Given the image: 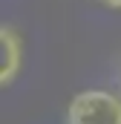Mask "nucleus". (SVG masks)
I'll return each instance as SVG.
<instances>
[{"label": "nucleus", "mask_w": 121, "mask_h": 124, "mask_svg": "<svg viewBox=\"0 0 121 124\" xmlns=\"http://www.w3.org/2000/svg\"><path fill=\"white\" fill-rule=\"evenodd\" d=\"M66 124H121V95L107 90H84L72 95Z\"/></svg>", "instance_id": "1"}, {"label": "nucleus", "mask_w": 121, "mask_h": 124, "mask_svg": "<svg viewBox=\"0 0 121 124\" xmlns=\"http://www.w3.org/2000/svg\"><path fill=\"white\" fill-rule=\"evenodd\" d=\"M101 6H107V9H115V12H121V0H98Z\"/></svg>", "instance_id": "3"}, {"label": "nucleus", "mask_w": 121, "mask_h": 124, "mask_svg": "<svg viewBox=\"0 0 121 124\" xmlns=\"http://www.w3.org/2000/svg\"><path fill=\"white\" fill-rule=\"evenodd\" d=\"M118 81H121V72H118Z\"/></svg>", "instance_id": "4"}, {"label": "nucleus", "mask_w": 121, "mask_h": 124, "mask_svg": "<svg viewBox=\"0 0 121 124\" xmlns=\"http://www.w3.org/2000/svg\"><path fill=\"white\" fill-rule=\"evenodd\" d=\"M0 55H3V63H0V84L9 87L20 66H23V40L15 26H3L0 29Z\"/></svg>", "instance_id": "2"}]
</instances>
